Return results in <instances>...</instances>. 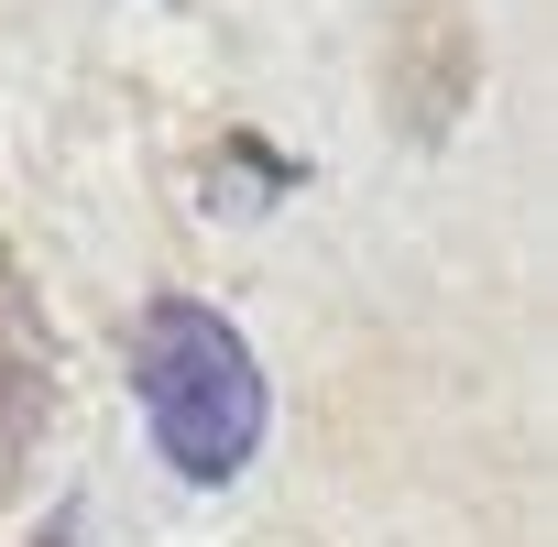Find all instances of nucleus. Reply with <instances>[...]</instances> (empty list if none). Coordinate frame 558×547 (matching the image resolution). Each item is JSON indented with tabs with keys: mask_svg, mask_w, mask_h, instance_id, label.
Listing matches in <instances>:
<instances>
[{
	"mask_svg": "<svg viewBox=\"0 0 558 547\" xmlns=\"http://www.w3.org/2000/svg\"><path fill=\"white\" fill-rule=\"evenodd\" d=\"M471 77H482V45H471L460 0H416V12H395V34H384V99H395V121L416 143H438L471 110Z\"/></svg>",
	"mask_w": 558,
	"mask_h": 547,
	"instance_id": "nucleus-2",
	"label": "nucleus"
},
{
	"mask_svg": "<svg viewBox=\"0 0 558 547\" xmlns=\"http://www.w3.org/2000/svg\"><path fill=\"white\" fill-rule=\"evenodd\" d=\"M45 427H56V329H45V296L0 263V503L23 493Z\"/></svg>",
	"mask_w": 558,
	"mask_h": 547,
	"instance_id": "nucleus-3",
	"label": "nucleus"
},
{
	"mask_svg": "<svg viewBox=\"0 0 558 547\" xmlns=\"http://www.w3.org/2000/svg\"><path fill=\"white\" fill-rule=\"evenodd\" d=\"M23 547H77V503H56V514H45V525L23 536Z\"/></svg>",
	"mask_w": 558,
	"mask_h": 547,
	"instance_id": "nucleus-4",
	"label": "nucleus"
},
{
	"mask_svg": "<svg viewBox=\"0 0 558 547\" xmlns=\"http://www.w3.org/2000/svg\"><path fill=\"white\" fill-rule=\"evenodd\" d=\"M132 394H143L154 449H165L197 493L241 482L252 449H263V416H274L252 340H241L219 307H197V296H154V307H143V329H132Z\"/></svg>",
	"mask_w": 558,
	"mask_h": 547,
	"instance_id": "nucleus-1",
	"label": "nucleus"
}]
</instances>
